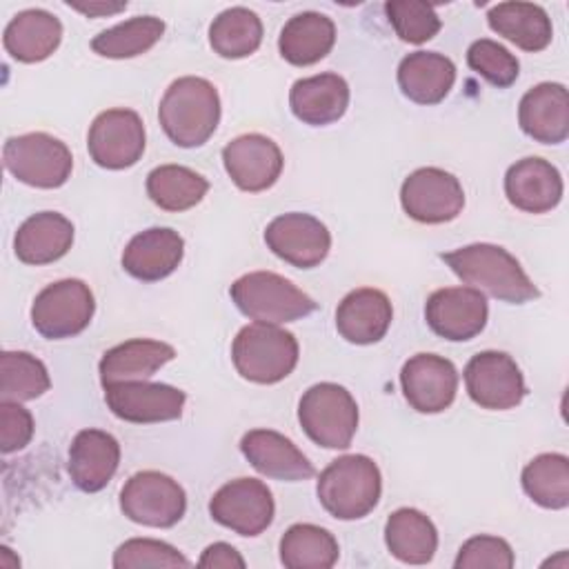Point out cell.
Masks as SVG:
<instances>
[{
	"label": "cell",
	"instance_id": "cell-20",
	"mask_svg": "<svg viewBox=\"0 0 569 569\" xmlns=\"http://www.w3.org/2000/svg\"><path fill=\"white\" fill-rule=\"evenodd\" d=\"M507 200L527 213H547L562 200V176L545 158L529 156L505 173Z\"/></svg>",
	"mask_w": 569,
	"mask_h": 569
},
{
	"label": "cell",
	"instance_id": "cell-4",
	"mask_svg": "<svg viewBox=\"0 0 569 569\" xmlns=\"http://www.w3.org/2000/svg\"><path fill=\"white\" fill-rule=\"evenodd\" d=\"M298 340L278 325L253 322L238 331L231 345L236 371L258 385H276L284 380L298 365Z\"/></svg>",
	"mask_w": 569,
	"mask_h": 569
},
{
	"label": "cell",
	"instance_id": "cell-32",
	"mask_svg": "<svg viewBox=\"0 0 569 569\" xmlns=\"http://www.w3.org/2000/svg\"><path fill=\"white\" fill-rule=\"evenodd\" d=\"M385 542L393 558L405 565H427L438 549L436 525L418 509H396L385 525Z\"/></svg>",
	"mask_w": 569,
	"mask_h": 569
},
{
	"label": "cell",
	"instance_id": "cell-31",
	"mask_svg": "<svg viewBox=\"0 0 569 569\" xmlns=\"http://www.w3.org/2000/svg\"><path fill=\"white\" fill-rule=\"evenodd\" d=\"M487 22L493 33L531 53L547 49L553 38L551 18L533 2H498L489 9Z\"/></svg>",
	"mask_w": 569,
	"mask_h": 569
},
{
	"label": "cell",
	"instance_id": "cell-34",
	"mask_svg": "<svg viewBox=\"0 0 569 569\" xmlns=\"http://www.w3.org/2000/svg\"><path fill=\"white\" fill-rule=\"evenodd\" d=\"M209 191L204 176L182 164H160L147 176V196L164 211H187Z\"/></svg>",
	"mask_w": 569,
	"mask_h": 569
},
{
	"label": "cell",
	"instance_id": "cell-14",
	"mask_svg": "<svg viewBox=\"0 0 569 569\" xmlns=\"http://www.w3.org/2000/svg\"><path fill=\"white\" fill-rule=\"evenodd\" d=\"M104 387V402L113 416L136 425L167 422L182 416L187 393L178 387L147 380H124Z\"/></svg>",
	"mask_w": 569,
	"mask_h": 569
},
{
	"label": "cell",
	"instance_id": "cell-27",
	"mask_svg": "<svg viewBox=\"0 0 569 569\" xmlns=\"http://www.w3.org/2000/svg\"><path fill=\"white\" fill-rule=\"evenodd\" d=\"M62 40V22L44 9H24L4 27V51L18 62L47 60Z\"/></svg>",
	"mask_w": 569,
	"mask_h": 569
},
{
	"label": "cell",
	"instance_id": "cell-11",
	"mask_svg": "<svg viewBox=\"0 0 569 569\" xmlns=\"http://www.w3.org/2000/svg\"><path fill=\"white\" fill-rule=\"evenodd\" d=\"M91 160L111 171L133 167L144 153V124L131 109H107L98 113L87 133Z\"/></svg>",
	"mask_w": 569,
	"mask_h": 569
},
{
	"label": "cell",
	"instance_id": "cell-45",
	"mask_svg": "<svg viewBox=\"0 0 569 569\" xmlns=\"http://www.w3.org/2000/svg\"><path fill=\"white\" fill-rule=\"evenodd\" d=\"M71 9L93 18V16H113L118 11H124L127 9V2H89V4H82V2H67Z\"/></svg>",
	"mask_w": 569,
	"mask_h": 569
},
{
	"label": "cell",
	"instance_id": "cell-8",
	"mask_svg": "<svg viewBox=\"0 0 569 569\" xmlns=\"http://www.w3.org/2000/svg\"><path fill=\"white\" fill-rule=\"evenodd\" d=\"M96 311L87 282L67 278L47 284L31 305V325L47 340H64L82 333Z\"/></svg>",
	"mask_w": 569,
	"mask_h": 569
},
{
	"label": "cell",
	"instance_id": "cell-18",
	"mask_svg": "<svg viewBox=\"0 0 569 569\" xmlns=\"http://www.w3.org/2000/svg\"><path fill=\"white\" fill-rule=\"evenodd\" d=\"M222 162L233 184L249 193L273 187L284 167L280 147L262 133H244L227 142Z\"/></svg>",
	"mask_w": 569,
	"mask_h": 569
},
{
	"label": "cell",
	"instance_id": "cell-2",
	"mask_svg": "<svg viewBox=\"0 0 569 569\" xmlns=\"http://www.w3.org/2000/svg\"><path fill=\"white\" fill-rule=\"evenodd\" d=\"M158 120L173 144L182 149L202 147L220 122L218 89L198 76L173 80L160 100Z\"/></svg>",
	"mask_w": 569,
	"mask_h": 569
},
{
	"label": "cell",
	"instance_id": "cell-9",
	"mask_svg": "<svg viewBox=\"0 0 569 569\" xmlns=\"http://www.w3.org/2000/svg\"><path fill=\"white\" fill-rule=\"evenodd\" d=\"M122 513L138 525L167 529L182 520L187 511L184 489L167 473L138 471L120 491Z\"/></svg>",
	"mask_w": 569,
	"mask_h": 569
},
{
	"label": "cell",
	"instance_id": "cell-30",
	"mask_svg": "<svg viewBox=\"0 0 569 569\" xmlns=\"http://www.w3.org/2000/svg\"><path fill=\"white\" fill-rule=\"evenodd\" d=\"M336 42V24L329 16L318 11H302L287 20L280 31V56L293 67H309L320 62Z\"/></svg>",
	"mask_w": 569,
	"mask_h": 569
},
{
	"label": "cell",
	"instance_id": "cell-10",
	"mask_svg": "<svg viewBox=\"0 0 569 569\" xmlns=\"http://www.w3.org/2000/svg\"><path fill=\"white\" fill-rule=\"evenodd\" d=\"M400 204L416 222L442 224L460 216L465 191L453 173L438 167H422L405 178Z\"/></svg>",
	"mask_w": 569,
	"mask_h": 569
},
{
	"label": "cell",
	"instance_id": "cell-22",
	"mask_svg": "<svg viewBox=\"0 0 569 569\" xmlns=\"http://www.w3.org/2000/svg\"><path fill=\"white\" fill-rule=\"evenodd\" d=\"M520 129L542 144H560L569 136V96L560 82L531 87L518 104Z\"/></svg>",
	"mask_w": 569,
	"mask_h": 569
},
{
	"label": "cell",
	"instance_id": "cell-40",
	"mask_svg": "<svg viewBox=\"0 0 569 569\" xmlns=\"http://www.w3.org/2000/svg\"><path fill=\"white\" fill-rule=\"evenodd\" d=\"M467 64L471 71H476L498 89L511 87L520 73L518 58L507 47L489 38L471 42V47L467 49Z\"/></svg>",
	"mask_w": 569,
	"mask_h": 569
},
{
	"label": "cell",
	"instance_id": "cell-12",
	"mask_svg": "<svg viewBox=\"0 0 569 569\" xmlns=\"http://www.w3.org/2000/svg\"><path fill=\"white\" fill-rule=\"evenodd\" d=\"M469 398L489 411H507L522 402L527 387L520 367L505 351H480L465 367Z\"/></svg>",
	"mask_w": 569,
	"mask_h": 569
},
{
	"label": "cell",
	"instance_id": "cell-16",
	"mask_svg": "<svg viewBox=\"0 0 569 569\" xmlns=\"http://www.w3.org/2000/svg\"><path fill=\"white\" fill-rule=\"evenodd\" d=\"M264 242L291 267L313 269L327 258L331 249V233L318 218L291 211L273 218L267 224Z\"/></svg>",
	"mask_w": 569,
	"mask_h": 569
},
{
	"label": "cell",
	"instance_id": "cell-7",
	"mask_svg": "<svg viewBox=\"0 0 569 569\" xmlns=\"http://www.w3.org/2000/svg\"><path fill=\"white\" fill-rule=\"evenodd\" d=\"M2 160L16 180L38 189L62 187L73 169L69 147L42 131L7 138Z\"/></svg>",
	"mask_w": 569,
	"mask_h": 569
},
{
	"label": "cell",
	"instance_id": "cell-33",
	"mask_svg": "<svg viewBox=\"0 0 569 569\" xmlns=\"http://www.w3.org/2000/svg\"><path fill=\"white\" fill-rule=\"evenodd\" d=\"M338 556V540L318 525H291L280 538V562L287 569H331Z\"/></svg>",
	"mask_w": 569,
	"mask_h": 569
},
{
	"label": "cell",
	"instance_id": "cell-23",
	"mask_svg": "<svg viewBox=\"0 0 569 569\" xmlns=\"http://www.w3.org/2000/svg\"><path fill=\"white\" fill-rule=\"evenodd\" d=\"M120 462L118 440L102 429H82L69 447V476L80 491L96 493L109 485Z\"/></svg>",
	"mask_w": 569,
	"mask_h": 569
},
{
	"label": "cell",
	"instance_id": "cell-35",
	"mask_svg": "<svg viewBox=\"0 0 569 569\" xmlns=\"http://www.w3.org/2000/svg\"><path fill=\"white\" fill-rule=\"evenodd\" d=\"M262 42V22L247 7H231L218 13L209 27L211 49L227 60L251 56Z\"/></svg>",
	"mask_w": 569,
	"mask_h": 569
},
{
	"label": "cell",
	"instance_id": "cell-26",
	"mask_svg": "<svg viewBox=\"0 0 569 569\" xmlns=\"http://www.w3.org/2000/svg\"><path fill=\"white\" fill-rule=\"evenodd\" d=\"M73 244V224L58 211L29 216L13 236L16 258L24 264H49L60 260Z\"/></svg>",
	"mask_w": 569,
	"mask_h": 569
},
{
	"label": "cell",
	"instance_id": "cell-38",
	"mask_svg": "<svg viewBox=\"0 0 569 569\" xmlns=\"http://www.w3.org/2000/svg\"><path fill=\"white\" fill-rule=\"evenodd\" d=\"M49 371L36 356L27 351H4L0 356V400H33L49 391Z\"/></svg>",
	"mask_w": 569,
	"mask_h": 569
},
{
	"label": "cell",
	"instance_id": "cell-43",
	"mask_svg": "<svg viewBox=\"0 0 569 569\" xmlns=\"http://www.w3.org/2000/svg\"><path fill=\"white\" fill-rule=\"evenodd\" d=\"M33 416L20 402L0 400V449L13 453L24 449L33 438Z\"/></svg>",
	"mask_w": 569,
	"mask_h": 569
},
{
	"label": "cell",
	"instance_id": "cell-37",
	"mask_svg": "<svg viewBox=\"0 0 569 569\" xmlns=\"http://www.w3.org/2000/svg\"><path fill=\"white\" fill-rule=\"evenodd\" d=\"M164 33V22L156 16L129 18L91 40V49L102 58L124 60L149 51Z\"/></svg>",
	"mask_w": 569,
	"mask_h": 569
},
{
	"label": "cell",
	"instance_id": "cell-21",
	"mask_svg": "<svg viewBox=\"0 0 569 569\" xmlns=\"http://www.w3.org/2000/svg\"><path fill=\"white\" fill-rule=\"evenodd\" d=\"M242 456L251 467L273 480L298 482L316 473L309 458L282 433L273 429H251L240 440Z\"/></svg>",
	"mask_w": 569,
	"mask_h": 569
},
{
	"label": "cell",
	"instance_id": "cell-3",
	"mask_svg": "<svg viewBox=\"0 0 569 569\" xmlns=\"http://www.w3.org/2000/svg\"><path fill=\"white\" fill-rule=\"evenodd\" d=\"M316 493L329 516L338 520L365 518L376 509L382 493L380 469L369 456H340L320 471Z\"/></svg>",
	"mask_w": 569,
	"mask_h": 569
},
{
	"label": "cell",
	"instance_id": "cell-41",
	"mask_svg": "<svg viewBox=\"0 0 569 569\" xmlns=\"http://www.w3.org/2000/svg\"><path fill=\"white\" fill-rule=\"evenodd\" d=\"M116 569L140 567H191V562L171 545L153 538H131L113 553Z\"/></svg>",
	"mask_w": 569,
	"mask_h": 569
},
{
	"label": "cell",
	"instance_id": "cell-36",
	"mask_svg": "<svg viewBox=\"0 0 569 569\" xmlns=\"http://www.w3.org/2000/svg\"><path fill=\"white\" fill-rule=\"evenodd\" d=\"M525 493L545 509L569 505V458L562 453H540L522 469Z\"/></svg>",
	"mask_w": 569,
	"mask_h": 569
},
{
	"label": "cell",
	"instance_id": "cell-29",
	"mask_svg": "<svg viewBox=\"0 0 569 569\" xmlns=\"http://www.w3.org/2000/svg\"><path fill=\"white\" fill-rule=\"evenodd\" d=\"M173 358H176V349L171 345L160 340L133 338L102 353L98 365L100 382L111 385V382H124V380H147Z\"/></svg>",
	"mask_w": 569,
	"mask_h": 569
},
{
	"label": "cell",
	"instance_id": "cell-1",
	"mask_svg": "<svg viewBox=\"0 0 569 569\" xmlns=\"http://www.w3.org/2000/svg\"><path fill=\"white\" fill-rule=\"evenodd\" d=\"M440 258L462 282L502 302L525 305L540 296L520 262L498 244L476 242L440 253Z\"/></svg>",
	"mask_w": 569,
	"mask_h": 569
},
{
	"label": "cell",
	"instance_id": "cell-25",
	"mask_svg": "<svg viewBox=\"0 0 569 569\" xmlns=\"http://www.w3.org/2000/svg\"><path fill=\"white\" fill-rule=\"evenodd\" d=\"M289 107L305 124H331L340 120L349 107V84L338 73H318L296 80L289 91Z\"/></svg>",
	"mask_w": 569,
	"mask_h": 569
},
{
	"label": "cell",
	"instance_id": "cell-19",
	"mask_svg": "<svg viewBox=\"0 0 569 569\" xmlns=\"http://www.w3.org/2000/svg\"><path fill=\"white\" fill-rule=\"evenodd\" d=\"M184 256V240L169 227H151L136 233L122 251V269L142 282L171 276Z\"/></svg>",
	"mask_w": 569,
	"mask_h": 569
},
{
	"label": "cell",
	"instance_id": "cell-42",
	"mask_svg": "<svg viewBox=\"0 0 569 569\" xmlns=\"http://www.w3.org/2000/svg\"><path fill=\"white\" fill-rule=\"evenodd\" d=\"M511 545L498 536H473L458 549L456 569H511Z\"/></svg>",
	"mask_w": 569,
	"mask_h": 569
},
{
	"label": "cell",
	"instance_id": "cell-39",
	"mask_svg": "<svg viewBox=\"0 0 569 569\" xmlns=\"http://www.w3.org/2000/svg\"><path fill=\"white\" fill-rule=\"evenodd\" d=\"M385 11L396 36L411 44H422L431 40L442 27L438 13L427 2L391 0L385 4Z\"/></svg>",
	"mask_w": 569,
	"mask_h": 569
},
{
	"label": "cell",
	"instance_id": "cell-15",
	"mask_svg": "<svg viewBox=\"0 0 569 569\" xmlns=\"http://www.w3.org/2000/svg\"><path fill=\"white\" fill-rule=\"evenodd\" d=\"M489 316V305L482 291L473 287H445L433 291L425 305L429 329L451 342L476 338Z\"/></svg>",
	"mask_w": 569,
	"mask_h": 569
},
{
	"label": "cell",
	"instance_id": "cell-13",
	"mask_svg": "<svg viewBox=\"0 0 569 569\" xmlns=\"http://www.w3.org/2000/svg\"><path fill=\"white\" fill-rule=\"evenodd\" d=\"M211 518L238 536L262 533L276 513L273 496L262 480L236 478L222 485L209 500Z\"/></svg>",
	"mask_w": 569,
	"mask_h": 569
},
{
	"label": "cell",
	"instance_id": "cell-17",
	"mask_svg": "<svg viewBox=\"0 0 569 569\" xmlns=\"http://www.w3.org/2000/svg\"><path fill=\"white\" fill-rule=\"evenodd\" d=\"M400 385L411 409L440 413L456 400L458 371L451 360L438 353H416L402 365Z\"/></svg>",
	"mask_w": 569,
	"mask_h": 569
},
{
	"label": "cell",
	"instance_id": "cell-28",
	"mask_svg": "<svg viewBox=\"0 0 569 569\" xmlns=\"http://www.w3.org/2000/svg\"><path fill=\"white\" fill-rule=\"evenodd\" d=\"M456 82V64L436 51H413L398 64V87L416 104L442 102Z\"/></svg>",
	"mask_w": 569,
	"mask_h": 569
},
{
	"label": "cell",
	"instance_id": "cell-44",
	"mask_svg": "<svg viewBox=\"0 0 569 569\" xmlns=\"http://www.w3.org/2000/svg\"><path fill=\"white\" fill-rule=\"evenodd\" d=\"M198 567H207V569H244V558L236 551V547L227 545V542H213L209 545L200 560Z\"/></svg>",
	"mask_w": 569,
	"mask_h": 569
},
{
	"label": "cell",
	"instance_id": "cell-5",
	"mask_svg": "<svg viewBox=\"0 0 569 569\" xmlns=\"http://www.w3.org/2000/svg\"><path fill=\"white\" fill-rule=\"evenodd\" d=\"M229 293L238 311L256 322L282 325L316 311L311 296L273 271L244 273L231 284Z\"/></svg>",
	"mask_w": 569,
	"mask_h": 569
},
{
	"label": "cell",
	"instance_id": "cell-6",
	"mask_svg": "<svg viewBox=\"0 0 569 569\" xmlns=\"http://www.w3.org/2000/svg\"><path fill=\"white\" fill-rule=\"evenodd\" d=\"M298 420L316 445L347 449L358 429V405L342 385L318 382L302 393Z\"/></svg>",
	"mask_w": 569,
	"mask_h": 569
},
{
	"label": "cell",
	"instance_id": "cell-24",
	"mask_svg": "<svg viewBox=\"0 0 569 569\" xmlns=\"http://www.w3.org/2000/svg\"><path fill=\"white\" fill-rule=\"evenodd\" d=\"M393 309L385 291L373 287L353 289L336 309V329L351 345H373L385 338Z\"/></svg>",
	"mask_w": 569,
	"mask_h": 569
}]
</instances>
